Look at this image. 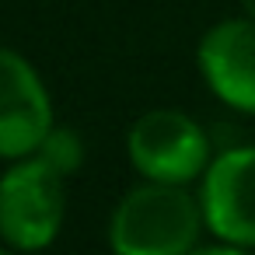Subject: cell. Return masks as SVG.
<instances>
[{"mask_svg": "<svg viewBox=\"0 0 255 255\" xmlns=\"http://www.w3.org/2000/svg\"><path fill=\"white\" fill-rule=\"evenodd\" d=\"M203 227V206L189 185L143 178L112 206L105 238L112 255H189Z\"/></svg>", "mask_w": 255, "mask_h": 255, "instance_id": "1", "label": "cell"}, {"mask_svg": "<svg viewBox=\"0 0 255 255\" xmlns=\"http://www.w3.org/2000/svg\"><path fill=\"white\" fill-rule=\"evenodd\" d=\"M67 220V175L42 154H28L0 175V238L28 255L46 252Z\"/></svg>", "mask_w": 255, "mask_h": 255, "instance_id": "2", "label": "cell"}, {"mask_svg": "<svg viewBox=\"0 0 255 255\" xmlns=\"http://www.w3.org/2000/svg\"><path fill=\"white\" fill-rule=\"evenodd\" d=\"M126 157L147 182L192 185L206 175L213 150L206 129L182 109H150L126 133Z\"/></svg>", "mask_w": 255, "mask_h": 255, "instance_id": "3", "label": "cell"}, {"mask_svg": "<svg viewBox=\"0 0 255 255\" xmlns=\"http://www.w3.org/2000/svg\"><path fill=\"white\" fill-rule=\"evenodd\" d=\"M53 126V95L42 74L25 53L0 46V161L39 154Z\"/></svg>", "mask_w": 255, "mask_h": 255, "instance_id": "4", "label": "cell"}, {"mask_svg": "<svg viewBox=\"0 0 255 255\" xmlns=\"http://www.w3.org/2000/svg\"><path fill=\"white\" fill-rule=\"evenodd\" d=\"M199 206L217 241L255 248V143L220 150L199 178Z\"/></svg>", "mask_w": 255, "mask_h": 255, "instance_id": "5", "label": "cell"}, {"mask_svg": "<svg viewBox=\"0 0 255 255\" xmlns=\"http://www.w3.org/2000/svg\"><path fill=\"white\" fill-rule=\"evenodd\" d=\"M196 67L210 95L231 112L255 116V18H224L196 46Z\"/></svg>", "mask_w": 255, "mask_h": 255, "instance_id": "6", "label": "cell"}, {"mask_svg": "<svg viewBox=\"0 0 255 255\" xmlns=\"http://www.w3.org/2000/svg\"><path fill=\"white\" fill-rule=\"evenodd\" d=\"M39 154H42L53 168H60V171L70 178V175L84 164V140H81L70 126H53L49 136L42 140Z\"/></svg>", "mask_w": 255, "mask_h": 255, "instance_id": "7", "label": "cell"}, {"mask_svg": "<svg viewBox=\"0 0 255 255\" xmlns=\"http://www.w3.org/2000/svg\"><path fill=\"white\" fill-rule=\"evenodd\" d=\"M189 255H252V248H238V245L220 241V245H210V248H192Z\"/></svg>", "mask_w": 255, "mask_h": 255, "instance_id": "8", "label": "cell"}, {"mask_svg": "<svg viewBox=\"0 0 255 255\" xmlns=\"http://www.w3.org/2000/svg\"><path fill=\"white\" fill-rule=\"evenodd\" d=\"M241 11H245L248 18H255V0H241Z\"/></svg>", "mask_w": 255, "mask_h": 255, "instance_id": "9", "label": "cell"}, {"mask_svg": "<svg viewBox=\"0 0 255 255\" xmlns=\"http://www.w3.org/2000/svg\"><path fill=\"white\" fill-rule=\"evenodd\" d=\"M0 255H21V252H14V248H0Z\"/></svg>", "mask_w": 255, "mask_h": 255, "instance_id": "10", "label": "cell"}]
</instances>
